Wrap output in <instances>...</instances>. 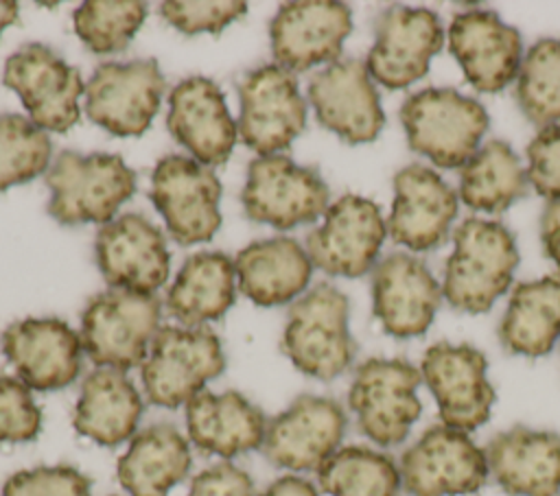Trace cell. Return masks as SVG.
Wrapping results in <instances>:
<instances>
[{"label":"cell","mask_w":560,"mask_h":496,"mask_svg":"<svg viewBox=\"0 0 560 496\" xmlns=\"http://www.w3.org/2000/svg\"><path fill=\"white\" fill-rule=\"evenodd\" d=\"M238 135L258 155H276L306 127V103L295 74L278 63L249 70L238 81Z\"/></svg>","instance_id":"obj_10"},{"label":"cell","mask_w":560,"mask_h":496,"mask_svg":"<svg viewBox=\"0 0 560 496\" xmlns=\"http://www.w3.org/2000/svg\"><path fill=\"white\" fill-rule=\"evenodd\" d=\"M48 214L61 225L109 223L133 197L136 173L120 155L61 151L46 173Z\"/></svg>","instance_id":"obj_4"},{"label":"cell","mask_w":560,"mask_h":496,"mask_svg":"<svg viewBox=\"0 0 560 496\" xmlns=\"http://www.w3.org/2000/svg\"><path fill=\"white\" fill-rule=\"evenodd\" d=\"M521 157L503 140H490L459 168V199L479 212H503L527 194Z\"/></svg>","instance_id":"obj_33"},{"label":"cell","mask_w":560,"mask_h":496,"mask_svg":"<svg viewBox=\"0 0 560 496\" xmlns=\"http://www.w3.org/2000/svg\"><path fill=\"white\" fill-rule=\"evenodd\" d=\"M186 496H254L252 476L230 461L201 470Z\"/></svg>","instance_id":"obj_42"},{"label":"cell","mask_w":560,"mask_h":496,"mask_svg":"<svg viewBox=\"0 0 560 496\" xmlns=\"http://www.w3.org/2000/svg\"><path fill=\"white\" fill-rule=\"evenodd\" d=\"M238 291L258 306H282L311 282L313 262L306 249L289 236L249 243L236 253Z\"/></svg>","instance_id":"obj_28"},{"label":"cell","mask_w":560,"mask_h":496,"mask_svg":"<svg viewBox=\"0 0 560 496\" xmlns=\"http://www.w3.org/2000/svg\"><path fill=\"white\" fill-rule=\"evenodd\" d=\"M190 463L186 437L173 424H151L131 437L116 476L129 496H166L184 481Z\"/></svg>","instance_id":"obj_30"},{"label":"cell","mask_w":560,"mask_h":496,"mask_svg":"<svg viewBox=\"0 0 560 496\" xmlns=\"http://www.w3.org/2000/svg\"><path fill=\"white\" fill-rule=\"evenodd\" d=\"M516 103L540 129L560 122V39H538L516 74Z\"/></svg>","instance_id":"obj_35"},{"label":"cell","mask_w":560,"mask_h":496,"mask_svg":"<svg viewBox=\"0 0 560 496\" xmlns=\"http://www.w3.org/2000/svg\"><path fill=\"white\" fill-rule=\"evenodd\" d=\"M260 496H319V494L311 481L295 474H287L276 479L271 485H267Z\"/></svg>","instance_id":"obj_44"},{"label":"cell","mask_w":560,"mask_h":496,"mask_svg":"<svg viewBox=\"0 0 560 496\" xmlns=\"http://www.w3.org/2000/svg\"><path fill=\"white\" fill-rule=\"evenodd\" d=\"M103 280L112 288L136 293L158 291L171 269L164 234L142 214H122L105 223L94 240Z\"/></svg>","instance_id":"obj_20"},{"label":"cell","mask_w":560,"mask_h":496,"mask_svg":"<svg viewBox=\"0 0 560 496\" xmlns=\"http://www.w3.org/2000/svg\"><path fill=\"white\" fill-rule=\"evenodd\" d=\"M422 380L433 393L442 424L470 433L490 417L494 389L486 356L468 343H435L420 363Z\"/></svg>","instance_id":"obj_16"},{"label":"cell","mask_w":560,"mask_h":496,"mask_svg":"<svg viewBox=\"0 0 560 496\" xmlns=\"http://www.w3.org/2000/svg\"><path fill=\"white\" fill-rule=\"evenodd\" d=\"M140 415L142 398L129 376L98 367L81 382L72 424L79 435L101 446H118L136 433Z\"/></svg>","instance_id":"obj_29"},{"label":"cell","mask_w":560,"mask_h":496,"mask_svg":"<svg viewBox=\"0 0 560 496\" xmlns=\"http://www.w3.org/2000/svg\"><path fill=\"white\" fill-rule=\"evenodd\" d=\"M400 485L409 496H468L488 483V461L468 433L429 426L400 457Z\"/></svg>","instance_id":"obj_8"},{"label":"cell","mask_w":560,"mask_h":496,"mask_svg":"<svg viewBox=\"0 0 560 496\" xmlns=\"http://www.w3.org/2000/svg\"><path fill=\"white\" fill-rule=\"evenodd\" d=\"M147 17V4L138 0H88L74 13V33L94 52L125 50Z\"/></svg>","instance_id":"obj_37"},{"label":"cell","mask_w":560,"mask_h":496,"mask_svg":"<svg viewBox=\"0 0 560 496\" xmlns=\"http://www.w3.org/2000/svg\"><path fill=\"white\" fill-rule=\"evenodd\" d=\"M492 481L508 496H560V435L527 426L497 433L483 448Z\"/></svg>","instance_id":"obj_26"},{"label":"cell","mask_w":560,"mask_h":496,"mask_svg":"<svg viewBox=\"0 0 560 496\" xmlns=\"http://www.w3.org/2000/svg\"><path fill=\"white\" fill-rule=\"evenodd\" d=\"M385 234L387 223L372 199L343 194L306 236V253L313 267L328 275L359 277L374 269Z\"/></svg>","instance_id":"obj_14"},{"label":"cell","mask_w":560,"mask_h":496,"mask_svg":"<svg viewBox=\"0 0 560 496\" xmlns=\"http://www.w3.org/2000/svg\"><path fill=\"white\" fill-rule=\"evenodd\" d=\"M160 299L153 293L109 288L94 295L81 315L83 352L98 367L142 365L160 326Z\"/></svg>","instance_id":"obj_5"},{"label":"cell","mask_w":560,"mask_h":496,"mask_svg":"<svg viewBox=\"0 0 560 496\" xmlns=\"http://www.w3.org/2000/svg\"><path fill=\"white\" fill-rule=\"evenodd\" d=\"M319 487L328 496H398L400 470L396 461L368 446H343L317 470Z\"/></svg>","instance_id":"obj_34"},{"label":"cell","mask_w":560,"mask_h":496,"mask_svg":"<svg viewBox=\"0 0 560 496\" xmlns=\"http://www.w3.org/2000/svg\"><path fill=\"white\" fill-rule=\"evenodd\" d=\"M50 155L48 133L33 120L18 114L0 116V192L42 175Z\"/></svg>","instance_id":"obj_36"},{"label":"cell","mask_w":560,"mask_h":496,"mask_svg":"<svg viewBox=\"0 0 560 496\" xmlns=\"http://www.w3.org/2000/svg\"><path fill=\"white\" fill-rule=\"evenodd\" d=\"M267 420L262 411L238 391H201L186 404V430L203 452L223 459L262 446Z\"/></svg>","instance_id":"obj_27"},{"label":"cell","mask_w":560,"mask_h":496,"mask_svg":"<svg viewBox=\"0 0 560 496\" xmlns=\"http://www.w3.org/2000/svg\"><path fill=\"white\" fill-rule=\"evenodd\" d=\"M225 369L219 336L206 328L162 326L140 365L142 387L151 404L177 409L203 391Z\"/></svg>","instance_id":"obj_6"},{"label":"cell","mask_w":560,"mask_h":496,"mask_svg":"<svg viewBox=\"0 0 560 496\" xmlns=\"http://www.w3.org/2000/svg\"><path fill=\"white\" fill-rule=\"evenodd\" d=\"M2 352L18 378L35 391L68 387L83 363L81 334L55 317L11 323L2 332Z\"/></svg>","instance_id":"obj_22"},{"label":"cell","mask_w":560,"mask_h":496,"mask_svg":"<svg viewBox=\"0 0 560 496\" xmlns=\"http://www.w3.org/2000/svg\"><path fill=\"white\" fill-rule=\"evenodd\" d=\"M352 31L350 7L335 0H300L278 9L269 24L276 63L289 72H304L332 63Z\"/></svg>","instance_id":"obj_19"},{"label":"cell","mask_w":560,"mask_h":496,"mask_svg":"<svg viewBox=\"0 0 560 496\" xmlns=\"http://www.w3.org/2000/svg\"><path fill=\"white\" fill-rule=\"evenodd\" d=\"M457 203L459 194L433 168L409 164L394 175L387 234L411 251H429L448 236Z\"/></svg>","instance_id":"obj_23"},{"label":"cell","mask_w":560,"mask_h":496,"mask_svg":"<svg viewBox=\"0 0 560 496\" xmlns=\"http://www.w3.org/2000/svg\"><path fill=\"white\" fill-rule=\"evenodd\" d=\"M166 127L206 166L223 164L238 135L221 87L206 76H188L171 90Z\"/></svg>","instance_id":"obj_25"},{"label":"cell","mask_w":560,"mask_h":496,"mask_svg":"<svg viewBox=\"0 0 560 496\" xmlns=\"http://www.w3.org/2000/svg\"><path fill=\"white\" fill-rule=\"evenodd\" d=\"M346 424V411L337 400L304 393L267 422L260 450L278 468L319 470L339 450Z\"/></svg>","instance_id":"obj_15"},{"label":"cell","mask_w":560,"mask_h":496,"mask_svg":"<svg viewBox=\"0 0 560 496\" xmlns=\"http://www.w3.org/2000/svg\"><path fill=\"white\" fill-rule=\"evenodd\" d=\"M442 286L411 253H389L372 269V308L383 330L396 339L420 336L433 323Z\"/></svg>","instance_id":"obj_21"},{"label":"cell","mask_w":560,"mask_h":496,"mask_svg":"<svg viewBox=\"0 0 560 496\" xmlns=\"http://www.w3.org/2000/svg\"><path fill=\"white\" fill-rule=\"evenodd\" d=\"M540 240L547 258L560 269V199L547 201L540 214Z\"/></svg>","instance_id":"obj_43"},{"label":"cell","mask_w":560,"mask_h":496,"mask_svg":"<svg viewBox=\"0 0 560 496\" xmlns=\"http://www.w3.org/2000/svg\"><path fill=\"white\" fill-rule=\"evenodd\" d=\"M374 44L365 68L372 81L402 90L429 72V61L444 44L440 17L429 9L389 7L374 22Z\"/></svg>","instance_id":"obj_17"},{"label":"cell","mask_w":560,"mask_h":496,"mask_svg":"<svg viewBox=\"0 0 560 496\" xmlns=\"http://www.w3.org/2000/svg\"><path fill=\"white\" fill-rule=\"evenodd\" d=\"M0 496H92V483L72 465H37L11 474Z\"/></svg>","instance_id":"obj_39"},{"label":"cell","mask_w":560,"mask_h":496,"mask_svg":"<svg viewBox=\"0 0 560 496\" xmlns=\"http://www.w3.org/2000/svg\"><path fill=\"white\" fill-rule=\"evenodd\" d=\"M442 295L462 312H486L512 284L518 264L514 234L499 221L466 219L455 227Z\"/></svg>","instance_id":"obj_1"},{"label":"cell","mask_w":560,"mask_h":496,"mask_svg":"<svg viewBox=\"0 0 560 496\" xmlns=\"http://www.w3.org/2000/svg\"><path fill=\"white\" fill-rule=\"evenodd\" d=\"M236 299V269L221 251H201L184 260L166 295V310L186 328L221 319Z\"/></svg>","instance_id":"obj_31"},{"label":"cell","mask_w":560,"mask_h":496,"mask_svg":"<svg viewBox=\"0 0 560 496\" xmlns=\"http://www.w3.org/2000/svg\"><path fill=\"white\" fill-rule=\"evenodd\" d=\"M247 11L245 2H236V0H212V2H162L160 4V13L162 17L175 26L177 31L186 33V35H195V33H221L228 24H232L234 20L243 17Z\"/></svg>","instance_id":"obj_40"},{"label":"cell","mask_w":560,"mask_h":496,"mask_svg":"<svg viewBox=\"0 0 560 496\" xmlns=\"http://www.w3.org/2000/svg\"><path fill=\"white\" fill-rule=\"evenodd\" d=\"M527 179L547 201L560 199V125L540 129L529 142Z\"/></svg>","instance_id":"obj_41"},{"label":"cell","mask_w":560,"mask_h":496,"mask_svg":"<svg viewBox=\"0 0 560 496\" xmlns=\"http://www.w3.org/2000/svg\"><path fill=\"white\" fill-rule=\"evenodd\" d=\"M422 374L402 358H368L352 376L348 406L357 428L376 446L392 448L407 439L422 413L418 387Z\"/></svg>","instance_id":"obj_7"},{"label":"cell","mask_w":560,"mask_h":496,"mask_svg":"<svg viewBox=\"0 0 560 496\" xmlns=\"http://www.w3.org/2000/svg\"><path fill=\"white\" fill-rule=\"evenodd\" d=\"M149 197L179 245L206 243L221 225V181L192 157H162L153 168Z\"/></svg>","instance_id":"obj_11"},{"label":"cell","mask_w":560,"mask_h":496,"mask_svg":"<svg viewBox=\"0 0 560 496\" xmlns=\"http://www.w3.org/2000/svg\"><path fill=\"white\" fill-rule=\"evenodd\" d=\"M348 297L332 284H315L291 304L282 350L306 376L332 380L354 361L357 343L348 328Z\"/></svg>","instance_id":"obj_3"},{"label":"cell","mask_w":560,"mask_h":496,"mask_svg":"<svg viewBox=\"0 0 560 496\" xmlns=\"http://www.w3.org/2000/svg\"><path fill=\"white\" fill-rule=\"evenodd\" d=\"M448 48L479 92H501L523 61L521 33L494 11L468 9L448 24Z\"/></svg>","instance_id":"obj_24"},{"label":"cell","mask_w":560,"mask_h":496,"mask_svg":"<svg viewBox=\"0 0 560 496\" xmlns=\"http://www.w3.org/2000/svg\"><path fill=\"white\" fill-rule=\"evenodd\" d=\"M2 81L18 92L39 129L63 133L79 122V96L85 92L81 72L52 48L37 42L22 46L7 59Z\"/></svg>","instance_id":"obj_13"},{"label":"cell","mask_w":560,"mask_h":496,"mask_svg":"<svg viewBox=\"0 0 560 496\" xmlns=\"http://www.w3.org/2000/svg\"><path fill=\"white\" fill-rule=\"evenodd\" d=\"M164 76L155 59L105 61L85 83V114L105 131L142 135L160 109Z\"/></svg>","instance_id":"obj_12"},{"label":"cell","mask_w":560,"mask_h":496,"mask_svg":"<svg viewBox=\"0 0 560 496\" xmlns=\"http://www.w3.org/2000/svg\"><path fill=\"white\" fill-rule=\"evenodd\" d=\"M42 430V411L31 389L15 376L0 374V444H26Z\"/></svg>","instance_id":"obj_38"},{"label":"cell","mask_w":560,"mask_h":496,"mask_svg":"<svg viewBox=\"0 0 560 496\" xmlns=\"http://www.w3.org/2000/svg\"><path fill=\"white\" fill-rule=\"evenodd\" d=\"M308 101L322 127L348 144L376 140L385 125L374 81L359 59H337L308 81Z\"/></svg>","instance_id":"obj_18"},{"label":"cell","mask_w":560,"mask_h":496,"mask_svg":"<svg viewBox=\"0 0 560 496\" xmlns=\"http://www.w3.org/2000/svg\"><path fill=\"white\" fill-rule=\"evenodd\" d=\"M400 122L411 151L440 168H462L479 151L490 125L486 107L453 87H427L407 96Z\"/></svg>","instance_id":"obj_2"},{"label":"cell","mask_w":560,"mask_h":496,"mask_svg":"<svg viewBox=\"0 0 560 496\" xmlns=\"http://www.w3.org/2000/svg\"><path fill=\"white\" fill-rule=\"evenodd\" d=\"M560 339V275L518 284L499 323L501 345L518 356L538 358Z\"/></svg>","instance_id":"obj_32"},{"label":"cell","mask_w":560,"mask_h":496,"mask_svg":"<svg viewBox=\"0 0 560 496\" xmlns=\"http://www.w3.org/2000/svg\"><path fill=\"white\" fill-rule=\"evenodd\" d=\"M328 186L313 166H300L289 155H258L247 166L241 192L245 214L276 229L313 223L328 210Z\"/></svg>","instance_id":"obj_9"},{"label":"cell","mask_w":560,"mask_h":496,"mask_svg":"<svg viewBox=\"0 0 560 496\" xmlns=\"http://www.w3.org/2000/svg\"><path fill=\"white\" fill-rule=\"evenodd\" d=\"M18 20V2L0 0V33Z\"/></svg>","instance_id":"obj_45"}]
</instances>
